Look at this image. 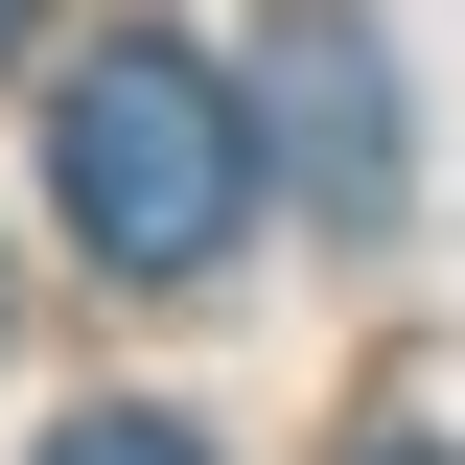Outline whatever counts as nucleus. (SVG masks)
<instances>
[{"label": "nucleus", "instance_id": "nucleus-1", "mask_svg": "<svg viewBox=\"0 0 465 465\" xmlns=\"http://www.w3.org/2000/svg\"><path fill=\"white\" fill-rule=\"evenodd\" d=\"M47 186H70V232L116 280H210L232 210H256V116H232L210 47H94L47 94Z\"/></svg>", "mask_w": 465, "mask_h": 465}, {"label": "nucleus", "instance_id": "nucleus-2", "mask_svg": "<svg viewBox=\"0 0 465 465\" xmlns=\"http://www.w3.org/2000/svg\"><path fill=\"white\" fill-rule=\"evenodd\" d=\"M280 140H302V186H326L349 232L396 210V47H372L349 0H302V24H280Z\"/></svg>", "mask_w": 465, "mask_h": 465}, {"label": "nucleus", "instance_id": "nucleus-3", "mask_svg": "<svg viewBox=\"0 0 465 465\" xmlns=\"http://www.w3.org/2000/svg\"><path fill=\"white\" fill-rule=\"evenodd\" d=\"M47 465H210V442H186V419H70Z\"/></svg>", "mask_w": 465, "mask_h": 465}, {"label": "nucleus", "instance_id": "nucleus-4", "mask_svg": "<svg viewBox=\"0 0 465 465\" xmlns=\"http://www.w3.org/2000/svg\"><path fill=\"white\" fill-rule=\"evenodd\" d=\"M349 465H465V442H349Z\"/></svg>", "mask_w": 465, "mask_h": 465}, {"label": "nucleus", "instance_id": "nucleus-5", "mask_svg": "<svg viewBox=\"0 0 465 465\" xmlns=\"http://www.w3.org/2000/svg\"><path fill=\"white\" fill-rule=\"evenodd\" d=\"M24 24H47V0H0V47H24Z\"/></svg>", "mask_w": 465, "mask_h": 465}]
</instances>
